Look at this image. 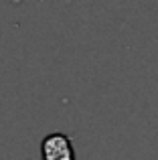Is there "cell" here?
I'll return each mask as SVG.
<instances>
[{
  "mask_svg": "<svg viewBox=\"0 0 158 160\" xmlns=\"http://www.w3.org/2000/svg\"><path fill=\"white\" fill-rule=\"evenodd\" d=\"M41 154H43L45 160H73L75 158L69 136H65L61 132L49 134L45 138L43 144H41Z\"/></svg>",
  "mask_w": 158,
  "mask_h": 160,
  "instance_id": "1",
  "label": "cell"
}]
</instances>
